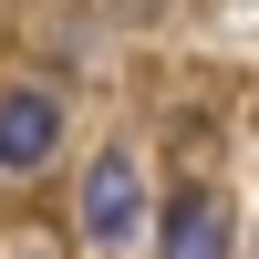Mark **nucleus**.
Instances as JSON below:
<instances>
[{
  "mask_svg": "<svg viewBox=\"0 0 259 259\" xmlns=\"http://www.w3.org/2000/svg\"><path fill=\"white\" fill-rule=\"evenodd\" d=\"M156 249H166V259H228V197H207V187H187V197L166 207Z\"/></svg>",
  "mask_w": 259,
  "mask_h": 259,
  "instance_id": "nucleus-3",
  "label": "nucleus"
},
{
  "mask_svg": "<svg viewBox=\"0 0 259 259\" xmlns=\"http://www.w3.org/2000/svg\"><path fill=\"white\" fill-rule=\"evenodd\" d=\"M11 259H62V249H41V239H31V249H11Z\"/></svg>",
  "mask_w": 259,
  "mask_h": 259,
  "instance_id": "nucleus-4",
  "label": "nucleus"
},
{
  "mask_svg": "<svg viewBox=\"0 0 259 259\" xmlns=\"http://www.w3.org/2000/svg\"><path fill=\"white\" fill-rule=\"evenodd\" d=\"M62 145V104L41 94V83H21V94H0V166L11 177H31L41 156Z\"/></svg>",
  "mask_w": 259,
  "mask_h": 259,
  "instance_id": "nucleus-2",
  "label": "nucleus"
},
{
  "mask_svg": "<svg viewBox=\"0 0 259 259\" xmlns=\"http://www.w3.org/2000/svg\"><path fill=\"white\" fill-rule=\"evenodd\" d=\"M135 218H145V177H135V156H124V145H104L94 177H83V239L114 249V239H135Z\"/></svg>",
  "mask_w": 259,
  "mask_h": 259,
  "instance_id": "nucleus-1",
  "label": "nucleus"
}]
</instances>
